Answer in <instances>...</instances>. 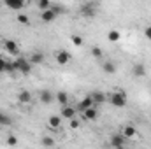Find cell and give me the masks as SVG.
Returning a JSON list of instances; mask_svg holds the SVG:
<instances>
[{
  "label": "cell",
  "instance_id": "7c38bea8",
  "mask_svg": "<svg viewBox=\"0 0 151 149\" xmlns=\"http://www.w3.org/2000/svg\"><path fill=\"white\" fill-rule=\"evenodd\" d=\"M47 126L51 130H60L62 128V116L55 114V116H49L47 117Z\"/></svg>",
  "mask_w": 151,
  "mask_h": 149
},
{
  "label": "cell",
  "instance_id": "484cf974",
  "mask_svg": "<svg viewBox=\"0 0 151 149\" xmlns=\"http://www.w3.org/2000/svg\"><path fill=\"white\" fill-rule=\"evenodd\" d=\"M5 144H7V146H18V144H19V140H18V137H16V135H9V137H7V140H5Z\"/></svg>",
  "mask_w": 151,
  "mask_h": 149
},
{
  "label": "cell",
  "instance_id": "3957f363",
  "mask_svg": "<svg viewBox=\"0 0 151 149\" xmlns=\"http://www.w3.org/2000/svg\"><path fill=\"white\" fill-rule=\"evenodd\" d=\"M79 12H81V16H84V18H95V14H97V4L95 2H84L81 7H79Z\"/></svg>",
  "mask_w": 151,
  "mask_h": 149
},
{
  "label": "cell",
  "instance_id": "ac0fdd59",
  "mask_svg": "<svg viewBox=\"0 0 151 149\" xmlns=\"http://www.w3.org/2000/svg\"><path fill=\"white\" fill-rule=\"evenodd\" d=\"M42 62H44V54H42L40 51H34L32 56H30V63H32V65H40Z\"/></svg>",
  "mask_w": 151,
  "mask_h": 149
},
{
  "label": "cell",
  "instance_id": "d6986e66",
  "mask_svg": "<svg viewBox=\"0 0 151 149\" xmlns=\"http://www.w3.org/2000/svg\"><path fill=\"white\" fill-rule=\"evenodd\" d=\"M55 98H56V102H58L60 105H67V104H69V95H67V91H58V93L55 95Z\"/></svg>",
  "mask_w": 151,
  "mask_h": 149
},
{
  "label": "cell",
  "instance_id": "9c48e42d",
  "mask_svg": "<svg viewBox=\"0 0 151 149\" xmlns=\"http://www.w3.org/2000/svg\"><path fill=\"white\" fill-rule=\"evenodd\" d=\"M146 65L144 63H134L132 65V75L134 77H137V79H141V77H144L146 75Z\"/></svg>",
  "mask_w": 151,
  "mask_h": 149
},
{
  "label": "cell",
  "instance_id": "ba28073f",
  "mask_svg": "<svg viewBox=\"0 0 151 149\" xmlns=\"http://www.w3.org/2000/svg\"><path fill=\"white\" fill-rule=\"evenodd\" d=\"M32 100H34V97H32V93H30L28 90H21V91L18 93V102H19V104L28 105V104H32Z\"/></svg>",
  "mask_w": 151,
  "mask_h": 149
},
{
  "label": "cell",
  "instance_id": "d6a6232c",
  "mask_svg": "<svg viewBox=\"0 0 151 149\" xmlns=\"http://www.w3.org/2000/svg\"><path fill=\"white\" fill-rule=\"evenodd\" d=\"M4 72H5V58L0 56V74H4Z\"/></svg>",
  "mask_w": 151,
  "mask_h": 149
},
{
  "label": "cell",
  "instance_id": "6da1fadb",
  "mask_svg": "<svg viewBox=\"0 0 151 149\" xmlns=\"http://www.w3.org/2000/svg\"><path fill=\"white\" fill-rule=\"evenodd\" d=\"M107 100L111 102V105H113V107L123 109V107L127 105V93H125V91H121V90L113 91V93L109 95V98H107Z\"/></svg>",
  "mask_w": 151,
  "mask_h": 149
},
{
  "label": "cell",
  "instance_id": "4316f807",
  "mask_svg": "<svg viewBox=\"0 0 151 149\" xmlns=\"http://www.w3.org/2000/svg\"><path fill=\"white\" fill-rule=\"evenodd\" d=\"M51 9L56 12V16H60V14H65V12H67V9H65L63 5H51Z\"/></svg>",
  "mask_w": 151,
  "mask_h": 149
},
{
  "label": "cell",
  "instance_id": "4dcf8cb0",
  "mask_svg": "<svg viewBox=\"0 0 151 149\" xmlns=\"http://www.w3.org/2000/svg\"><path fill=\"white\" fill-rule=\"evenodd\" d=\"M79 125H81V123H79V119H77V117H72V119H70V128H72V130H77V128H79Z\"/></svg>",
  "mask_w": 151,
  "mask_h": 149
},
{
  "label": "cell",
  "instance_id": "e0dca14e",
  "mask_svg": "<svg viewBox=\"0 0 151 149\" xmlns=\"http://www.w3.org/2000/svg\"><path fill=\"white\" fill-rule=\"evenodd\" d=\"M121 133H123L127 139H134V137L137 135V128H135L134 125H127V126L121 130Z\"/></svg>",
  "mask_w": 151,
  "mask_h": 149
},
{
  "label": "cell",
  "instance_id": "30bf717a",
  "mask_svg": "<svg viewBox=\"0 0 151 149\" xmlns=\"http://www.w3.org/2000/svg\"><path fill=\"white\" fill-rule=\"evenodd\" d=\"M4 49H5L9 54H12V56H18V53H19V46H18L14 40H5V42H4Z\"/></svg>",
  "mask_w": 151,
  "mask_h": 149
},
{
  "label": "cell",
  "instance_id": "8992f818",
  "mask_svg": "<svg viewBox=\"0 0 151 149\" xmlns=\"http://www.w3.org/2000/svg\"><path fill=\"white\" fill-rule=\"evenodd\" d=\"M95 105V102H93V97L91 95H86L77 105H76V109H77V112H83V111H86L88 107H93Z\"/></svg>",
  "mask_w": 151,
  "mask_h": 149
},
{
  "label": "cell",
  "instance_id": "f1b7e54d",
  "mask_svg": "<svg viewBox=\"0 0 151 149\" xmlns=\"http://www.w3.org/2000/svg\"><path fill=\"white\" fill-rule=\"evenodd\" d=\"M5 72H16L14 62H9V60H5Z\"/></svg>",
  "mask_w": 151,
  "mask_h": 149
},
{
  "label": "cell",
  "instance_id": "1f68e13d",
  "mask_svg": "<svg viewBox=\"0 0 151 149\" xmlns=\"http://www.w3.org/2000/svg\"><path fill=\"white\" fill-rule=\"evenodd\" d=\"M144 37L148 39V40H151V25H148V27L144 28Z\"/></svg>",
  "mask_w": 151,
  "mask_h": 149
},
{
  "label": "cell",
  "instance_id": "603a6c76",
  "mask_svg": "<svg viewBox=\"0 0 151 149\" xmlns=\"http://www.w3.org/2000/svg\"><path fill=\"white\" fill-rule=\"evenodd\" d=\"M40 144L46 146V148H53V146H55V140H53V137H47V135H46V137L40 139Z\"/></svg>",
  "mask_w": 151,
  "mask_h": 149
},
{
  "label": "cell",
  "instance_id": "44dd1931",
  "mask_svg": "<svg viewBox=\"0 0 151 149\" xmlns=\"http://www.w3.org/2000/svg\"><path fill=\"white\" fill-rule=\"evenodd\" d=\"M119 39H121L119 30H109V32H107V40H109V42H118Z\"/></svg>",
  "mask_w": 151,
  "mask_h": 149
},
{
  "label": "cell",
  "instance_id": "7402d4cb",
  "mask_svg": "<svg viewBox=\"0 0 151 149\" xmlns=\"http://www.w3.org/2000/svg\"><path fill=\"white\" fill-rule=\"evenodd\" d=\"M90 53H91L93 58H102V56H104V51H102L99 46H93V47L90 49Z\"/></svg>",
  "mask_w": 151,
  "mask_h": 149
},
{
  "label": "cell",
  "instance_id": "83f0119b",
  "mask_svg": "<svg viewBox=\"0 0 151 149\" xmlns=\"http://www.w3.org/2000/svg\"><path fill=\"white\" fill-rule=\"evenodd\" d=\"M18 23H21V25H28L30 23V19H28V16L27 14H18Z\"/></svg>",
  "mask_w": 151,
  "mask_h": 149
},
{
  "label": "cell",
  "instance_id": "7a4b0ae2",
  "mask_svg": "<svg viewBox=\"0 0 151 149\" xmlns=\"http://www.w3.org/2000/svg\"><path fill=\"white\" fill-rule=\"evenodd\" d=\"M14 67H16V70L19 72V74H30L32 72V63H30V60H27V58H23V56H18L16 60H14Z\"/></svg>",
  "mask_w": 151,
  "mask_h": 149
},
{
  "label": "cell",
  "instance_id": "5bb4252c",
  "mask_svg": "<svg viewBox=\"0 0 151 149\" xmlns=\"http://www.w3.org/2000/svg\"><path fill=\"white\" fill-rule=\"evenodd\" d=\"M91 97H93V102H95V105H100V104H106L107 102V95L104 93V91H91L90 93Z\"/></svg>",
  "mask_w": 151,
  "mask_h": 149
},
{
  "label": "cell",
  "instance_id": "2e32d148",
  "mask_svg": "<svg viewBox=\"0 0 151 149\" xmlns=\"http://www.w3.org/2000/svg\"><path fill=\"white\" fill-rule=\"evenodd\" d=\"M4 2H5V5H7L9 9H12V11H19V9L25 7V0H4Z\"/></svg>",
  "mask_w": 151,
  "mask_h": 149
},
{
  "label": "cell",
  "instance_id": "ffe728a7",
  "mask_svg": "<svg viewBox=\"0 0 151 149\" xmlns=\"http://www.w3.org/2000/svg\"><path fill=\"white\" fill-rule=\"evenodd\" d=\"M116 69H118V67H116V63H113V62H104V65H102V72H104V74H114V72H116Z\"/></svg>",
  "mask_w": 151,
  "mask_h": 149
},
{
  "label": "cell",
  "instance_id": "f546056e",
  "mask_svg": "<svg viewBox=\"0 0 151 149\" xmlns=\"http://www.w3.org/2000/svg\"><path fill=\"white\" fill-rule=\"evenodd\" d=\"M0 125H2V126H5V125H11V117L0 112Z\"/></svg>",
  "mask_w": 151,
  "mask_h": 149
},
{
  "label": "cell",
  "instance_id": "52a82bcc",
  "mask_svg": "<svg viewBox=\"0 0 151 149\" xmlns=\"http://www.w3.org/2000/svg\"><path fill=\"white\" fill-rule=\"evenodd\" d=\"M76 114H77L76 105H74V107H72V105H69V104H67V105H62V114H60V116H62V119H69V121H70L72 117H76Z\"/></svg>",
  "mask_w": 151,
  "mask_h": 149
},
{
  "label": "cell",
  "instance_id": "9a60e30c",
  "mask_svg": "<svg viewBox=\"0 0 151 149\" xmlns=\"http://www.w3.org/2000/svg\"><path fill=\"white\" fill-rule=\"evenodd\" d=\"M81 114H83V117H84L86 121H95V119H97V116H99V112H97V105L88 107L86 111H83Z\"/></svg>",
  "mask_w": 151,
  "mask_h": 149
},
{
  "label": "cell",
  "instance_id": "d4e9b609",
  "mask_svg": "<svg viewBox=\"0 0 151 149\" xmlns=\"http://www.w3.org/2000/svg\"><path fill=\"white\" fill-rule=\"evenodd\" d=\"M37 7L40 11H46L51 7V0H37Z\"/></svg>",
  "mask_w": 151,
  "mask_h": 149
},
{
  "label": "cell",
  "instance_id": "cb8c5ba5",
  "mask_svg": "<svg viewBox=\"0 0 151 149\" xmlns=\"http://www.w3.org/2000/svg\"><path fill=\"white\" fill-rule=\"evenodd\" d=\"M70 42L74 44L76 47H81V46H83V37L77 35V34H74V35H70Z\"/></svg>",
  "mask_w": 151,
  "mask_h": 149
},
{
  "label": "cell",
  "instance_id": "277c9868",
  "mask_svg": "<svg viewBox=\"0 0 151 149\" xmlns=\"http://www.w3.org/2000/svg\"><path fill=\"white\" fill-rule=\"evenodd\" d=\"M125 144H127V137L123 133H114L109 139V146H113V148H123Z\"/></svg>",
  "mask_w": 151,
  "mask_h": 149
},
{
  "label": "cell",
  "instance_id": "4fadbf2b",
  "mask_svg": "<svg viewBox=\"0 0 151 149\" xmlns=\"http://www.w3.org/2000/svg\"><path fill=\"white\" fill-rule=\"evenodd\" d=\"M39 100L42 102V104H46V105H49L53 100H55V95L49 91V90H42L40 93H39Z\"/></svg>",
  "mask_w": 151,
  "mask_h": 149
},
{
  "label": "cell",
  "instance_id": "8fae6325",
  "mask_svg": "<svg viewBox=\"0 0 151 149\" xmlns=\"http://www.w3.org/2000/svg\"><path fill=\"white\" fill-rule=\"evenodd\" d=\"M56 63L58 65H67L69 62H70V54H69V51H65V49H62V51H56Z\"/></svg>",
  "mask_w": 151,
  "mask_h": 149
},
{
  "label": "cell",
  "instance_id": "5b68a950",
  "mask_svg": "<svg viewBox=\"0 0 151 149\" xmlns=\"http://www.w3.org/2000/svg\"><path fill=\"white\" fill-rule=\"evenodd\" d=\"M56 18H58V16H56V12H55V11H53L51 7L40 12V21H42V23H46V25H49V23H53V21H55Z\"/></svg>",
  "mask_w": 151,
  "mask_h": 149
}]
</instances>
